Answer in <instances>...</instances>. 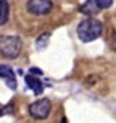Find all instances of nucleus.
Masks as SVG:
<instances>
[{"label": "nucleus", "instance_id": "9b49d317", "mask_svg": "<svg viewBox=\"0 0 116 123\" xmlns=\"http://www.w3.org/2000/svg\"><path fill=\"white\" fill-rule=\"evenodd\" d=\"M30 74H42V70H39V69H36V67H32L30 69Z\"/></svg>", "mask_w": 116, "mask_h": 123}, {"label": "nucleus", "instance_id": "0eeeda50", "mask_svg": "<svg viewBox=\"0 0 116 123\" xmlns=\"http://www.w3.org/2000/svg\"><path fill=\"white\" fill-rule=\"evenodd\" d=\"M9 3L6 0H0V26L6 25L9 20Z\"/></svg>", "mask_w": 116, "mask_h": 123}, {"label": "nucleus", "instance_id": "7ed1b4c3", "mask_svg": "<svg viewBox=\"0 0 116 123\" xmlns=\"http://www.w3.org/2000/svg\"><path fill=\"white\" fill-rule=\"evenodd\" d=\"M52 110V103L49 99H40L34 103H32L29 106V113L32 117L37 119V120H43L49 116Z\"/></svg>", "mask_w": 116, "mask_h": 123}, {"label": "nucleus", "instance_id": "423d86ee", "mask_svg": "<svg viewBox=\"0 0 116 123\" xmlns=\"http://www.w3.org/2000/svg\"><path fill=\"white\" fill-rule=\"evenodd\" d=\"M25 80H26V85H27V87H29L30 90H33L34 94H40V93L43 92V89H45V86H43V82L40 80V77L39 76H34V74H27L26 77H25Z\"/></svg>", "mask_w": 116, "mask_h": 123}, {"label": "nucleus", "instance_id": "ddd939ff", "mask_svg": "<svg viewBox=\"0 0 116 123\" xmlns=\"http://www.w3.org/2000/svg\"><path fill=\"white\" fill-rule=\"evenodd\" d=\"M62 123H66V120H64V119H63V120H62Z\"/></svg>", "mask_w": 116, "mask_h": 123}, {"label": "nucleus", "instance_id": "6e6552de", "mask_svg": "<svg viewBox=\"0 0 116 123\" xmlns=\"http://www.w3.org/2000/svg\"><path fill=\"white\" fill-rule=\"evenodd\" d=\"M49 39H50V33H42V34L37 37V40H36V47H37V50H43V49L47 46Z\"/></svg>", "mask_w": 116, "mask_h": 123}, {"label": "nucleus", "instance_id": "20e7f679", "mask_svg": "<svg viewBox=\"0 0 116 123\" xmlns=\"http://www.w3.org/2000/svg\"><path fill=\"white\" fill-rule=\"evenodd\" d=\"M27 12L33 16H45L53 9L52 0H27Z\"/></svg>", "mask_w": 116, "mask_h": 123}, {"label": "nucleus", "instance_id": "1a4fd4ad", "mask_svg": "<svg viewBox=\"0 0 116 123\" xmlns=\"http://www.w3.org/2000/svg\"><path fill=\"white\" fill-rule=\"evenodd\" d=\"M93 6H96V4H95V0H87L86 3L80 7V12L85 13V14L92 16V14H95V13L97 12V9H93ZM96 7H97V6H96Z\"/></svg>", "mask_w": 116, "mask_h": 123}, {"label": "nucleus", "instance_id": "f257e3e1", "mask_svg": "<svg viewBox=\"0 0 116 123\" xmlns=\"http://www.w3.org/2000/svg\"><path fill=\"white\" fill-rule=\"evenodd\" d=\"M102 31H103V25L102 22H99L97 19H86L83 20L79 26H77V37L85 42H93L96 40L97 37L102 36Z\"/></svg>", "mask_w": 116, "mask_h": 123}, {"label": "nucleus", "instance_id": "f03ea898", "mask_svg": "<svg viewBox=\"0 0 116 123\" xmlns=\"http://www.w3.org/2000/svg\"><path fill=\"white\" fill-rule=\"evenodd\" d=\"M22 49L19 36H0V56L4 59H16Z\"/></svg>", "mask_w": 116, "mask_h": 123}, {"label": "nucleus", "instance_id": "9d476101", "mask_svg": "<svg viewBox=\"0 0 116 123\" xmlns=\"http://www.w3.org/2000/svg\"><path fill=\"white\" fill-rule=\"evenodd\" d=\"M113 3V0H95V4L97 6V9H108L110 7Z\"/></svg>", "mask_w": 116, "mask_h": 123}, {"label": "nucleus", "instance_id": "f8f14e48", "mask_svg": "<svg viewBox=\"0 0 116 123\" xmlns=\"http://www.w3.org/2000/svg\"><path fill=\"white\" fill-rule=\"evenodd\" d=\"M112 47H113V50H116V31L112 33Z\"/></svg>", "mask_w": 116, "mask_h": 123}, {"label": "nucleus", "instance_id": "39448f33", "mask_svg": "<svg viewBox=\"0 0 116 123\" xmlns=\"http://www.w3.org/2000/svg\"><path fill=\"white\" fill-rule=\"evenodd\" d=\"M0 77L1 79H6V83L7 86L14 90L16 86H17V82H16V77H14V72L10 66L7 64H0Z\"/></svg>", "mask_w": 116, "mask_h": 123}]
</instances>
